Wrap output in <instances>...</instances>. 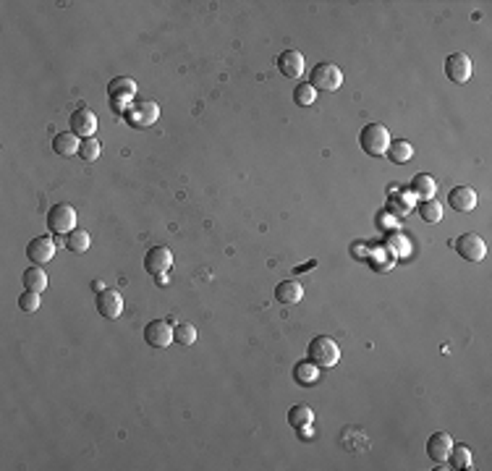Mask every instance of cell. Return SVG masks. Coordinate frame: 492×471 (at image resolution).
Masks as SVG:
<instances>
[{"label":"cell","mask_w":492,"mask_h":471,"mask_svg":"<svg viewBox=\"0 0 492 471\" xmlns=\"http://www.w3.org/2000/svg\"><path fill=\"white\" fill-rule=\"evenodd\" d=\"M306 359L317 366H335L341 361V348L330 335H317L306 345Z\"/></svg>","instance_id":"obj_1"},{"label":"cell","mask_w":492,"mask_h":471,"mask_svg":"<svg viewBox=\"0 0 492 471\" xmlns=\"http://www.w3.org/2000/svg\"><path fill=\"white\" fill-rule=\"evenodd\" d=\"M390 131H387L382 124H369L364 126V131L359 134V144H361V149H364L366 155H385L387 147H390Z\"/></svg>","instance_id":"obj_2"},{"label":"cell","mask_w":492,"mask_h":471,"mask_svg":"<svg viewBox=\"0 0 492 471\" xmlns=\"http://www.w3.org/2000/svg\"><path fill=\"white\" fill-rule=\"evenodd\" d=\"M309 84L320 92H338L341 84H343V71L335 66V63H317L309 73Z\"/></svg>","instance_id":"obj_3"},{"label":"cell","mask_w":492,"mask_h":471,"mask_svg":"<svg viewBox=\"0 0 492 471\" xmlns=\"http://www.w3.org/2000/svg\"><path fill=\"white\" fill-rule=\"evenodd\" d=\"M76 209L71 204H66V202H58V204H52L50 212H47V228L52 233H58V236H68L71 230H76Z\"/></svg>","instance_id":"obj_4"},{"label":"cell","mask_w":492,"mask_h":471,"mask_svg":"<svg viewBox=\"0 0 492 471\" xmlns=\"http://www.w3.org/2000/svg\"><path fill=\"white\" fill-rule=\"evenodd\" d=\"M456 251H459L466 262H482L484 254H487V244H484V239L477 236V233H463V236L456 239Z\"/></svg>","instance_id":"obj_5"},{"label":"cell","mask_w":492,"mask_h":471,"mask_svg":"<svg viewBox=\"0 0 492 471\" xmlns=\"http://www.w3.org/2000/svg\"><path fill=\"white\" fill-rule=\"evenodd\" d=\"M445 76L453 84H463L471 79V58L466 52H453L445 61Z\"/></svg>","instance_id":"obj_6"},{"label":"cell","mask_w":492,"mask_h":471,"mask_svg":"<svg viewBox=\"0 0 492 471\" xmlns=\"http://www.w3.org/2000/svg\"><path fill=\"white\" fill-rule=\"evenodd\" d=\"M144 341L152 348H167V345L173 343V327L165 320H152L144 327Z\"/></svg>","instance_id":"obj_7"},{"label":"cell","mask_w":492,"mask_h":471,"mask_svg":"<svg viewBox=\"0 0 492 471\" xmlns=\"http://www.w3.org/2000/svg\"><path fill=\"white\" fill-rule=\"evenodd\" d=\"M170 264H173V254H170L167 246H152V249L147 251L144 270L149 275H165L170 270Z\"/></svg>","instance_id":"obj_8"},{"label":"cell","mask_w":492,"mask_h":471,"mask_svg":"<svg viewBox=\"0 0 492 471\" xmlns=\"http://www.w3.org/2000/svg\"><path fill=\"white\" fill-rule=\"evenodd\" d=\"M97 312L103 314L105 320H118L121 312H124V296L113 288H105L97 296Z\"/></svg>","instance_id":"obj_9"},{"label":"cell","mask_w":492,"mask_h":471,"mask_svg":"<svg viewBox=\"0 0 492 471\" xmlns=\"http://www.w3.org/2000/svg\"><path fill=\"white\" fill-rule=\"evenodd\" d=\"M448 204L456 209V212H463V215H466V212H474V209H477V204H479V194L469 186H456L448 194Z\"/></svg>","instance_id":"obj_10"},{"label":"cell","mask_w":492,"mask_h":471,"mask_svg":"<svg viewBox=\"0 0 492 471\" xmlns=\"http://www.w3.org/2000/svg\"><path fill=\"white\" fill-rule=\"evenodd\" d=\"M27 257H29L34 264H45L55 257V241L50 236H37L27 244Z\"/></svg>","instance_id":"obj_11"},{"label":"cell","mask_w":492,"mask_h":471,"mask_svg":"<svg viewBox=\"0 0 492 471\" xmlns=\"http://www.w3.org/2000/svg\"><path fill=\"white\" fill-rule=\"evenodd\" d=\"M450 450H453V438H450L448 432H435V435L427 440V456L435 461V463H445L450 456Z\"/></svg>","instance_id":"obj_12"},{"label":"cell","mask_w":492,"mask_h":471,"mask_svg":"<svg viewBox=\"0 0 492 471\" xmlns=\"http://www.w3.org/2000/svg\"><path fill=\"white\" fill-rule=\"evenodd\" d=\"M71 131L76 136H82V139L94 136V131H97V115H94L92 110H87V107L73 110L71 113Z\"/></svg>","instance_id":"obj_13"},{"label":"cell","mask_w":492,"mask_h":471,"mask_svg":"<svg viewBox=\"0 0 492 471\" xmlns=\"http://www.w3.org/2000/svg\"><path fill=\"white\" fill-rule=\"evenodd\" d=\"M278 68H281L283 76H288V79H296V76H301L304 73V55L299 50H283L281 55H278Z\"/></svg>","instance_id":"obj_14"},{"label":"cell","mask_w":492,"mask_h":471,"mask_svg":"<svg viewBox=\"0 0 492 471\" xmlns=\"http://www.w3.org/2000/svg\"><path fill=\"white\" fill-rule=\"evenodd\" d=\"M157 115H160V110H157L155 103H139L131 110H126V118L131 126H152L157 121Z\"/></svg>","instance_id":"obj_15"},{"label":"cell","mask_w":492,"mask_h":471,"mask_svg":"<svg viewBox=\"0 0 492 471\" xmlns=\"http://www.w3.org/2000/svg\"><path fill=\"white\" fill-rule=\"evenodd\" d=\"M275 299L281 304H299L304 299V288L299 281H281L275 285Z\"/></svg>","instance_id":"obj_16"},{"label":"cell","mask_w":492,"mask_h":471,"mask_svg":"<svg viewBox=\"0 0 492 471\" xmlns=\"http://www.w3.org/2000/svg\"><path fill=\"white\" fill-rule=\"evenodd\" d=\"M52 149L61 157H73V155H79L82 142H79V136L73 134V131H66V134H58L52 139Z\"/></svg>","instance_id":"obj_17"},{"label":"cell","mask_w":492,"mask_h":471,"mask_svg":"<svg viewBox=\"0 0 492 471\" xmlns=\"http://www.w3.org/2000/svg\"><path fill=\"white\" fill-rule=\"evenodd\" d=\"M21 281H24V288H27V291L42 293L47 288V275H45V270H42L40 264H31L29 270H24Z\"/></svg>","instance_id":"obj_18"},{"label":"cell","mask_w":492,"mask_h":471,"mask_svg":"<svg viewBox=\"0 0 492 471\" xmlns=\"http://www.w3.org/2000/svg\"><path fill=\"white\" fill-rule=\"evenodd\" d=\"M317 377H320V366L312 364L309 359H306V361H299V364L293 366V380H296L301 387L314 385V382H317Z\"/></svg>","instance_id":"obj_19"},{"label":"cell","mask_w":492,"mask_h":471,"mask_svg":"<svg viewBox=\"0 0 492 471\" xmlns=\"http://www.w3.org/2000/svg\"><path fill=\"white\" fill-rule=\"evenodd\" d=\"M288 424L293 429H304V427H312L314 424V411L304 403H296V406L288 408Z\"/></svg>","instance_id":"obj_20"},{"label":"cell","mask_w":492,"mask_h":471,"mask_svg":"<svg viewBox=\"0 0 492 471\" xmlns=\"http://www.w3.org/2000/svg\"><path fill=\"white\" fill-rule=\"evenodd\" d=\"M385 155L390 157L396 165H403V163H408V160L414 157V144L406 142V139H396V142H390Z\"/></svg>","instance_id":"obj_21"},{"label":"cell","mask_w":492,"mask_h":471,"mask_svg":"<svg viewBox=\"0 0 492 471\" xmlns=\"http://www.w3.org/2000/svg\"><path fill=\"white\" fill-rule=\"evenodd\" d=\"M411 188H414V194H419L422 199H435L438 194V181L427 173H419L414 181H411Z\"/></svg>","instance_id":"obj_22"},{"label":"cell","mask_w":492,"mask_h":471,"mask_svg":"<svg viewBox=\"0 0 492 471\" xmlns=\"http://www.w3.org/2000/svg\"><path fill=\"white\" fill-rule=\"evenodd\" d=\"M89 244H92V239H89V233L82 228L71 230L68 236H66V246H68V251H73V254H82V251L89 249Z\"/></svg>","instance_id":"obj_23"},{"label":"cell","mask_w":492,"mask_h":471,"mask_svg":"<svg viewBox=\"0 0 492 471\" xmlns=\"http://www.w3.org/2000/svg\"><path fill=\"white\" fill-rule=\"evenodd\" d=\"M314 100H317V89L309 82L299 84L293 89V103L299 105V107H309V105H314Z\"/></svg>","instance_id":"obj_24"},{"label":"cell","mask_w":492,"mask_h":471,"mask_svg":"<svg viewBox=\"0 0 492 471\" xmlns=\"http://www.w3.org/2000/svg\"><path fill=\"white\" fill-rule=\"evenodd\" d=\"M419 215H422V220H427V223H440L442 220V204H440L438 199H424L419 204Z\"/></svg>","instance_id":"obj_25"},{"label":"cell","mask_w":492,"mask_h":471,"mask_svg":"<svg viewBox=\"0 0 492 471\" xmlns=\"http://www.w3.org/2000/svg\"><path fill=\"white\" fill-rule=\"evenodd\" d=\"M173 341L181 345H191L197 341V327L191 322H178L176 327H173Z\"/></svg>","instance_id":"obj_26"},{"label":"cell","mask_w":492,"mask_h":471,"mask_svg":"<svg viewBox=\"0 0 492 471\" xmlns=\"http://www.w3.org/2000/svg\"><path fill=\"white\" fill-rule=\"evenodd\" d=\"M448 461L456 469H471V450L466 448V445H456V442H453V450H450Z\"/></svg>","instance_id":"obj_27"},{"label":"cell","mask_w":492,"mask_h":471,"mask_svg":"<svg viewBox=\"0 0 492 471\" xmlns=\"http://www.w3.org/2000/svg\"><path fill=\"white\" fill-rule=\"evenodd\" d=\"M100 152H103V144H100L94 136H89V139H84V142H82L79 157H82V160H87V163H94V160L100 157Z\"/></svg>","instance_id":"obj_28"},{"label":"cell","mask_w":492,"mask_h":471,"mask_svg":"<svg viewBox=\"0 0 492 471\" xmlns=\"http://www.w3.org/2000/svg\"><path fill=\"white\" fill-rule=\"evenodd\" d=\"M110 97H118V94H124V97H131L136 92V84L131 79H113L110 82Z\"/></svg>","instance_id":"obj_29"},{"label":"cell","mask_w":492,"mask_h":471,"mask_svg":"<svg viewBox=\"0 0 492 471\" xmlns=\"http://www.w3.org/2000/svg\"><path fill=\"white\" fill-rule=\"evenodd\" d=\"M19 306H21V312H37L40 309V293H34V291H24L19 296Z\"/></svg>","instance_id":"obj_30"}]
</instances>
